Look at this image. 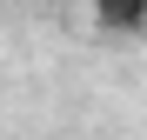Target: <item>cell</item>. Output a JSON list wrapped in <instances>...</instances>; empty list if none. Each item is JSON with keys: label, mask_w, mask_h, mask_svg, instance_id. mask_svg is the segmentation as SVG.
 Returning a JSON list of instances; mask_svg holds the SVG:
<instances>
[{"label": "cell", "mask_w": 147, "mask_h": 140, "mask_svg": "<svg viewBox=\"0 0 147 140\" xmlns=\"http://www.w3.org/2000/svg\"><path fill=\"white\" fill-rule=\"evenodd\" d=\"M100 33H140L147 27V0H94Z\"/></svg>", "instance_id": "obj_1"}]
</instances>
